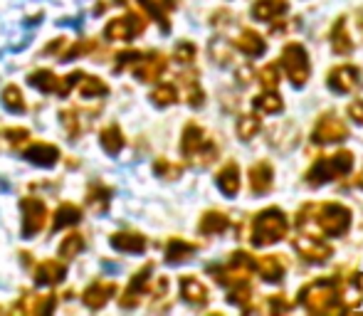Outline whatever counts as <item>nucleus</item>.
I'll use <instances>...</instances> for the list:
<instances>
[{"instance_id":"obj_1","label":"nucleus","mask_w":363,"mask_h":316,"mask_svg":"<svg viewBox=\"0 0 363 316\" xmlns=\"http://www.w3.org/2000/svg\"><path fill=\"white\" fill-rule=\"evenodd\" d=\"M339 302V287L331 279H316V282L301 287L299 304L311 314H339L344 312V304Z\"/></svg>"},{"instance_id":"obj_2","label":"nucleus","mask_w":363,"mask_h":316,"mask_svg":"<svg viewBox=\"0 0 363 316\" xmlns=\"http://www.w3.org/2000/svg\"><path fill=\"white\" fill-rule=\"evenodd\" d=\"M289 230L287 215L279 208H267L252 222V244L255 247H267V244L279 242Z\"/></svg>"},{"instance_id":"obj_3","label":"nucleus","mask_w":363,"mask_h":316,"mask_svg":"<svg viewBox=\"0 0 363 316\" xmlns=\"http://www.w3.org/2000/svg\"><path fill=\"white\" fill-rule=\"evenodd\" d=\"M354 168V154L351 151H339L334 156H321L316 158L314 166L306 171V183L311 186H324L329 181H339V178L349 176Z\"/></svg>"},{"instance_id":"obj_4","label":"nucleus","mask_w":363,"mask_h":316,"mask_svg":"<svg viewBox=\"0 0 363 316\" xmlns=\"http://www.w3.org/2000/svg\"><path fill=\"white\" fill-rule=\"evenodd\" d=\"M181 154L188 158V161H196L201 166H208L218 158V146L208 139V134L196 124H186L183 129V139H181Z\"/></svg>"},{"instance_id":"obj_5","label":"nucleus","mask_w":363,"mask_h":316,"mask_svg":"<svg viewBox=\"0 0 363 316\" xmlns=\"http://www.w3.org/2000/svg\"><path fill=\"white\" fill-rule=\"evenodd\" d=\"M279 64L284 67V72H287V77L291 79L294 86H301L306 79H309L311 67H309V55H306L304 45H299V43L284 45Z\"/></svg>"},{"instance_id":"obj_6","label":"nucleus","mask_w":363,"mask_h":316,"mask_svg":"<svg viewBox=\"0 0 363 316\" xmlns=\"http://www.w3.org/2000/svg\"><path fill=\"white\" fill-rule=\"evenodd\" d=\"M321 232L329 237H339L349 230L351 225V210L341 203H326L319 208V215H316Z\"/></svg>"},{"instance_id":"obj_7","label":"nucleus","mask_w":363,"mask_h":316,"mask_svg":"<svg viewBox=\"0 0 363 316\" xmlns=\"http://www.w3.org/2000/svg\"><path fill=\"white\" fill-rule=\"evenodd\" d=\"M20 210H23V237H35L45 227L48 220V205L40 198H23L20 201Z\"/></svg>"},{"instance_id":"obj_8","label":"nucleus","mask_w":363,"mask_h":316,"mask_svg":"<svg viewBox=\"0 0 363 316\" xmlns=\"http://www.w3.org/2000/svg\"><path fill=\"white\" fill-rule=\"evenodd\" d=\"M349 136V126L339 119L336 114H324L316 124L314 134H311V141L314 144H339Z\"/></svg>"},{"instance_id":"obj_9","label":"nucleus","mask_w":363,"mask_h":316,"mask_svg":"<svg viewBox=\"0 0 363 316\" xmlns=\"http://www.w3.org/2000/svg\"><path fill=\"white\" fill-rule=\"evenodd\" d=\"M146 28V20L136 13H129L124 18H114L104 30V38L106 40H134L136 35H141Z\"/></svg>"},{"instance_id":"obj_10","label":"nucleus","mask_w":363,"mask_h":316,"mask_svg":"<svg viewBox=\"0 0 363 316\" xmlns=\"http://www.w3.org/2000/svg\"><path fill=\"white\" fill-rule=\"evenodd\" d=\"M326 79H329L331 89L339 91V94H351V91H356L363 86V72L359 67H351V64L334 67Z\"/></svg>"},{"instance_id":"obj_11","label":"nucleus","mask_w":363,"mask_h":316,"mask_svg":"<svg viewBox=\"0 0 363 316\" xmlns=\"http://www.w3.org/2000/svg\"><path fill=\"white\" fill-rule=\"evenodd\" d=\"M151 272H153V262H146L144 267L139 269V272L131 277L129 287H126V292L119 297V304L124 309H134L139 307L141 297L148 292V279H151Z\"/></svg>"},{"instance_id":"obj_12","label":"nucleus","mask_w":363,"mask_h":316,"mask_svg":"<svg viewBox=\"0 0 363 316\" xmlns=\"http://www.w3.org/2000/svg\"><path fill=\"white\" fill-rule=\"evenodd\" d=\"M294 249L299 252V257H304L306 262H326L334 254L331 244H326L324 239L314 235H296L294 237Z\"/></svg>"},{"instance_id":"obj_13","label":"nucleus","mask_w":363,"mask_h":316,"mask_svg":"<svg viewBox=\"0 0 363 316\" xmlns=\"http://www.w3.org/2000/svg\"><path fill=\"white\" fill-rule=\"evenodd\" d=\"M57 304V294H25L13 307V312L23 314H52Z\"/></svg>"},{"instance_id":"obj_14","label":"nucleus","mask_w":363,"mask_h":316,"mask_svg":"<svg viewBox=\"0 0 363 316\" xmlns=\"http://www.w3.org/2000/svg\"><path fill=\"white\" fill-rule=\"evenodd\" d=\"M166 67H168V60L163 57L161 52H151L139 60L134 74L139 81H156V79H161V74L166 72Z\"/></svg>"},{"instance_id":"obj_15","label":"nucleus","mask_w":363,"mask_h":316,"mask_svg":"<svg viewBox=\"0 0 363 316\" xmlns=\"http://www.w3.org/2000/svg\"><path fill=\"white\" fill-rule=\"evenodd\" d=\"M255 269H257L259 277H262L264 282H269V284H279V282H282V277H284V272H287L282 254H267V257L255 259Z\"/></svg>"},{"instance_id":"obj_16","label":"nucleus","mask_w":363,"mask_h":316,"mask_svg":"<svg viewBox=\"0 0 363 316\" xmlns=\"http://www.w3.org/2000/svg\"><path fill=\"white\" fill-rule=\"evenodd\" d=\"M23 158H28V161L35 163V166L52 168L55 163L60 161V149L52 144H43V141H38V144L28 146V149L23 151Z\"/></svg>"},{"instance_id":"obj_17","label":"nucleus","mask_w":363,"mask_h":316,"mask_svg":"<svg viewBox=\"0 0 363 316\" xmlns=\"http://www.w3.org/2000/svg\"><path fill=\"white\" fill-rule=\"evenodd\" d=\"M114 292H116L114 282H94V284H89V287L84 289V294H82V302L96 312V309H101L111 297H114Z\"/></svg>"},{"instance_id":"obj_18","label":"nucleus","mask_w":363,"mask_h":316,"mask_svg":"<svg viewBox=\"0 0 363 316\" xmlns=\"http://www.w3.org/2000/svg\"><path fill=\"white\" fill-rule=\"evenodd\" d=\"M67 274V267H65L60 259H45L43 264H38L35 269V282L40 287H52V284H60Z\"/></svg>"},{"instance_id":"obj_19","label":"nucleus","mask_w":363,"mask_h":316,"mask_svg":"<svg viewBox=\"0 0 363 316\" xmlns=\"http://www.w3.org/2000/svg\"><path fill=\"white\" fill-rule=\"evenodd\" d=\"M272 178H274V168L267 161H259L250 168V191L255 196H264L272 188Z\"/></svg>"},{"instance_id":"obj_20","label":"nucleus","mask_w":363,"mask_h":316,"mask_svg":"<svg viewBox=\"0 0 363 316\" xmlns=\"http://www.w3.org/2000/svg\"><path fill=\"white\" fill-rule=\"evenodd\" d=\"M235 47L247 55V57H262L264 50H267V43H264L262 35L255 33V30H242V33L238 35V40H235Z\"/></svg>"},{"instance_id":"obj_21","label":"nucleus","mask_w":363,"mask_h":316,"mask_svg":"<svg viewBox=\"0 0 363 316\" xmlns=\"http://www.w3.org/2000/svg\"><path fill=\"white\" fill-rule=\"evenodd\" d=\"M289 10L287 0H257L252 8V15L262 23H274L277 18H282Z\"/></svg>"},{"instance_id":"obj_22","label":"nucleus","mask_w":363,"mask_h":316,"mask_svg":"<svg viewBox=\"0 0 363 316\" xmlns=\"http://www.w3.org/2000/svg\"><path fill=\"white\" fill-rule=\"evenodd\" d=\"M196 252H198L196 242H188V239H181V237H171L166 244V262L168 264L186 262V259L193 257Z\"/></svg>"},{"instance_id":"obj_23","label":"nucleus","mask_w":363,"mask_h":316,"mask_svg":"<svg viewBox=\"0 0 363 316\" xmlns=\"http://www.w3.org/2000/svg\"><path fill=\"white\" fill-rule=\"evenodd\" d=\"M218 188L225 193V196H238V191H240V168H238V163L235 161H230V163H225L223 168H220V173H218Z\"/></svg>"},{"instance_id":"obj_24","label":"nucleus","mask_w":363,"mask_h":316,"mask_svg":"<svg viewBox=\"0 0 363 316\" xmlns=\"http://www.w3.org/2000/svg\"><path fill=\"white\" fill-rule=\"evenodd\" d=\"M181 297L186 299L188 304L201 307V304L208 302V289H206V284H201V279L188 274V277H181Z\"/></svg>"},{"instance_id":"obj_25","label":"nucleus","mask_w":363,"mask_h":316,"mask_svg":"<svg viewBox=\"0 0 363 316\" xmlns=\"http://www.w3.org/2000/svg\"><path fill=\"white\" fill-rule=\"evenodd\" d=\"M363 297V279L361 274H351L349 279H344V289H339V299H344L346 309H354L361 304Z\"/></svg>"},{"instance_id":"obj_26","label":"nucleus","mask_w":363,"mask_h":316,"mask_svg":"<svg viewBox=\"0 0 363 316\" xmlns=\"http://www.w3.org/2000/svg\"><path fill=\"white\" fill-rule=\"evenodd\" d=\"M111 247L119 252H144L146 249V237L139 232H116L111 235Z\"/></svg>"},{"instance_id":"obj_27","label":"nucleus","mask_w":363,"mask_h":316,"mask_svg":"<svg viewBox=\"0 0 363 316\" xmlns=\"http://www.w3.org/2000/svg\"><path fill=\"white\" fill-rule=\"evenodd\" d=\"M329 40H331V50H334L336 55H349V52H354V43H351L349 33H346V20L344 18L336 20V25L331 28Z\"/></svg>"},{"instance_id":"obj_28","label":"nucleus","mask_w":363,"mask_h":316,"mask_svg":"<svg viewBox=\"0 0 363 316\" xmlns=\"http://www.w3.org/2000/svg\"><path fill=\"white\" fill-rule=\"evenodd\" d=\"M228 227H230V218L225 215V213L211 210L201 218L198 230H201V235H220V232H225Z\"/></svg>"},{"instance_id":"obj_29","label":"nucleus","mask_w":363,"mask_h":316,"mask_svg":"<svg viewBox=\"0 0 363 316\" xmlns=\"http://www.w3.org/2000/svg\"><path fill=\"white\" fill-rule=\"evenodd\" d=\"M82 220V210L74 205V203H62V205L55 210L52 218V230H62V227L77 225Z\"/></svg>"},{"instance_id":"obj_30","label":"nucleus","mask_w":363,"mask_h":316,"mask_svg":"<svg viewBox=\"0 0 363 316\" xmlns=\"http://www.w3.org/2000/svg\"><path fill=\"white\" fill-rule=\"evenodd\" d=\"M99 141H101V149L106 151V154H111V156H116L121 149H124V134H121V129L116 124H111V126H106L104 131H101V136H99Z\"/></svg>"},{"instance_id":"obj_31","label":"nucleus","mask_w":363,"mask_h":316,"mask_svg":"<svg viewBox=\"0 0 363 316\" xmlns=\"http://www.w3.org/2000/svg\"><path fill=\"white\" fill-rule=\"evenodd\" d=\"M30 84L35 86V89H40V91H45V94H50V91H57L60 89V79L55 72H50V69H38V72H33L28 77Z\"/></svg>"},{"instance_id":"obj_32","label":"nucleus","mask_w":363,"mask_h":316,"mask_svg":"<svg viewBox=\"0 0 363 316\" xmlns=\"http://www.w3.org/2000/svg\"><path fill=\"white\" fill-rule=\"evenodd\" d=\"M255 109L262 111V114H279L284 109L282 99L277 96V91H269L264 89L259 96H255Z\"/></svg>"},{"instance_id":"obj_33","label":"nucleus","mask_w":363,"mask_h":316,"mask_svg":"<svg viewBox=\"0 0 363 316\" xmlns=\"http://www.w3.org/2000/svg\"><path fill=\"white\" fill-rule=\"evenodd\" d=\"M109 198H111V191L106 186H99V183H94V186L89 188V193H86V205L94 208L96 213L99 210H106L109 208Z\"/></svg>"},{"instance_id":"obj_34","label":"nucleus","mask_w":363,"mask_h":316,"mask_svg":"<svg viewBox=\"0 0 363 316\" xmlns=\"http://www.w3.org/2000/svg\"><path fill=\"white\" fill-rule=\"evenodd\" d=\"M250 297H252V287H250L247 279H240V282L230 284V292H228V302L230 304H238V307H247Z\"/></svg>"},{"instance_id":"obj_35","label":"nucleus","mask_w":363,"mask_h":316,"mask_svg":"<svg viewBox=\"0 0 363 316\" xmlns=\"http://www.w3.org/2000/svg\"><path fill=\"white\" fill-rule=\"evenodd\" d=\"M139 5H141V10H144L146 15H151V18L161 25L163 33H168V30H171V23H168V18H166V8H163L158 0H139Z\"/></svg>"},{"instance_id":"obj_36","label":"nucleus","mask_w":363,"mask_h":316,"mask_svg":"<svg viewBox=\"0 0 363 316\" xmlns=\"http://www.w3.org/2000/svg\"><path fill=\"white\" fill-rule=\"evenodd\" d=\"M181 81L183 86H186V96H188V104L191 106H203V99H206V94H203L201 84H198L196 74H181Z\"/></svg>"},{"instance_id":"obj_37","label":"nucleus","mask_w":363,"mask_h":316,"mask_svg":"<svg viewBox=\"0 0 363 316\" xmlns=\"http://www.w3.org/2000/svg\"><path fill=\"white\" fill-rule=\"evenodd\" d=\"M79 94L86 96V99H89V96H104V94H109V86H106L101 79L84 74V77L79 79Z\"/></svg>"},{"instance_id":"obj_38","label":"nucleus","mask_w":363,"mask_h":316,"mask_svg":"<svg viewBox=\"0 0 363 316\" xmlns=\"http://www.w3.org/2000/svg\"><path fill=\"white\" fill-rule=\"evenodd\" d=\"M84 249V235H79V232H72V235H67L62 239V244H60V257H65V259H72L77 257V254Z\"/></svg>"},{"instance_id":"obj_39","label":"nucleus","mask_w":363,"mask_h":316,"mask_svg":"<svg viewBox=\"0 0 363 316\" xmlns=\"http://www.w3.org/2000/svg\"><path fill=\"white\" fill-rule=\"evenodd\" d=\"M259 119L255 114H245V116H240L238 119V136L242 141H250V139H255L257 136V131H259Z\"/></svg>"},{"instance_id":"obj_40","label":"nucleus","mask_w":363,"mask_h":316,"mask_svg":"<svg viewBox=\"0 0 363 316\" xmlns=\"http://www.w3.org/2000/svg\"><path fill=\"white\" fill-rule=\"evenodd\" d=\"M151 99H153V104H156V106H171V104H176V101H178V91H176V86H173V84H161V86H156V89L151 91Z\"/></svg>"},{"instance_id":"obj_41","label":"nucleus","mask_w":363,"mask_h":316,"mask_svg":"<svg viewBox=\"0 0 363 316\" xmlns=\"http://www.w3.org/2000/svg\"><path fill=\"white\" fill-rule=\"evenodd\" d=\"M3 104L8 106L10 111H15V114L25 111V96H23V91H20L15 84L5 86V89H3Z\"/></svg>"},{"instance_id":"obj_42","label":"nucleus","mask_w":363,"mask_h":316,"mask_svg":"<svg viewBox=\"0 0 363 316\" xmlns=\"http://www.w3.org/2000/svg\"><path fill=\"white\" fill-rule=\"evenodd\" d=\"M153 171H156L161 178H168V181H176V178L183 173V166H181V163L166 161V158H158V161L153 163Z\"/></svg>"},{"instance_id":"obj_43","label":"nucleus","mask_w":363,"mask_h":316,"mask_svg":"<svg viewBox=\"0 0 363 316\" xmlns=\"http://www.w3.org/2000/svg\"><path fill=\"white\" fill-rule=\"evenodd\" d=\"M257 77H259L262 89L274 91V89H277V84H279V67H277V64H264V67L259 69Z\"/></svg>"},{"instance_id":"obj_44","label":"nucleus","mask_w":363,"mask_h":316,"mask_svg":"<svg viewBox=\"0 0 363 316\" xmlns=\"http://www.w3.org/2000/svg\"><path fill=\"white\" fill-rule=\"evenodd\" d=\"M173 57H176V62H181V64H191L193 60H196V45L181 43L176 47V52H173Z\"/></svg>"},{"instance_id":"obj_45","label":"nucleus","mask_w":363,"mask_h":316,"mask_svg":"<svg viewBox=\"0 0 363 316\" xmlns=\"http://www.w3.org/2000/svg\"><path fill=\"white\" fill-rule=\"evenodd\" d=\"M94 47V40H84V43H77L69 52H65V55H60V60L62 62H69V60H74L77 55H84V52H89V50Z\"/></svg>"},{"instance_id":"obj_46","label":"nucleus","mask_w":363,"mask_h":316,"mask_svg":"<svg viewBox=\"0 0 363 316\" xmlns=\"http://www.w3.org/2000/svg\"><path fill=\"white\" fill-rule=\"evenodd\" d=\"M144 57V52H139V50H124V52L116 55V67H126V64H134L139 62V60Z\"/></svg>"},{"instance_id":"obj_47","label":"nucleus","mask_w":363,"mask_h":316,"mask_svg":"<svg viewBox=\"0 0 363 316\" xmlns=\"http://www.w3.org/2000/svg\"><path fill=\"white\" fill-rule=\"evenodd\" d=\"M3 136L10 141V144L18 146V144H25V141L30 139V131H28V129H5V131H3Z\"/></svg>"},{"instance_id":"obj_48","label":"nucleus","mask_w":363,"mask_h":316,"mask_svg":"<svg viewBox=\"0 0 363 316\" xmlns=\"http://www.w3.org/2000/svg\"><path fill=\"white\" fill-rule=\"evenodd\" d=\"M267 307H269V312H272V314H282V312H289L291 304L282 297V294H277V297H269Z\"/></svg>"},{"instance_id":"obj_49","label":"nucleus","mask_w":363,"mask_h":316,"mask_svg":"<svg viewBox=\"0 0 363 316\" xmlns=\"http://www.w3.org/2000/svg\"><path fill=\"white\" fill-rule=\"evenodd\" d=\"M349 116L356 124H363V99H354L349 104Z\"/></svg>"},{"instance_id":"obj_50","label":"nucleus","mask_w":363,"mask_h":316,"mask_svg":"<svg viewBox=\"0 0 363 316\" xmlns=\"http://www.w3.org/2000/svg\"><path fill=\"white\" fill-rule=\"evenodd\" d=\"M158 3H161L166 10H173V8H176V5H178V0H158Z\"/></svg>"},{"instance_id":"obj_51","label":"nucleus","mask_w":363,"mask_h":316,"mask_svg":"<svg viewBox=\"0 0 363 316\" xmlns=\"http://www.w3.org/2000/svg\"><path fill=\"white\" fill-rule=\"evenodd\" d=\"M356 186H359V188H363V173H361L359 178H356Z\"/></svg>"},{"instance_id":"obj_52","label":"nucleus","mask_w":363,"mask_h":316,"mask_svg":"<svg viewBox=\"0 0 363 316\" xmlns=\"http://www.w3.org/2000/svg\"><path fill=\"white\" fill-rule=\"evenodd\" d=\"M111 3H114V5H124L126 0H111Z\"/></svg>"}]
</instances>
